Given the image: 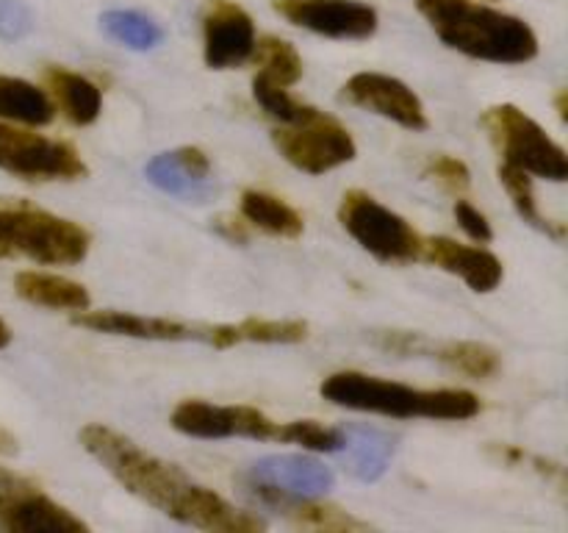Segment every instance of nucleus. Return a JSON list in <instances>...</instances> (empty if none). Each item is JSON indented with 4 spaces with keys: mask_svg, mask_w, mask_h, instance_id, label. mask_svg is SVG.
<instances>
[{
    "mask_svg": "<svg viewBox=\"0 0 568 533\" xmlns=\"http://www.w3.org/2000/svg\"><path fill=\"white\" fill-rule=\"evenodd\" d=\"M320 394L333 405L397 420H471L480 414V398L466 389H414L358 370L333 372Z\"/></svg>",
    "mask_w": 568,
    "mask_h": 533,
    "instance_id": "3",
    "label": "nucleus"
},
{
    "mask_svg": "<svg viewBox=\"0 0 568 533\" xmlns=\"http://www.w3.org/2000/svg\"><path fill=\"white\" fill-rule=\"evenodd\" d=\"M447 48L491 64H525L538 56V37L525 20L471 0H416Z\"/></svg>",
    "mask_w": 568,
    "mask_h": 533,
    "instance_id": "2",
    "label": "nucleus"
},
{
    "mask_svg": "<svg viewBox=\"0 0 568 533\" xmlns=\"http://www.w3.org/2000/svg\"><path fill=\"white\" fill-rule=\"evenodd\" d=\"M338 222L377 261H386V264L422 261V250H425L422 233L405 217L377 203L369 192L349 189L338 205Z\"/></svg>",
    "mask_w": 568,
    "mask_h": 533,
    "instance_id": "6",
    "label": "nucleus"
},
{
    "mask_svg": "<svg viewBox=\"0 0 568 533\" xmlns=\"http://www.w3.org/2000/svg\"><path fill=\"white\" fill-rule=\"evenodd\" d=\"M555 103H558V114H560V120H566V111H568V105H566V89H560L558 98H555Z\"/></svg>",
    "mask_w": 568,
    "mask_h": 533,
    "instance_id": "37",
    "label": "nucleus"
},
{
    "mask_svg": "<svg viewBox=\"0 0 568 533\" xmlns=\"http://www.w3.org/2000/svg\"><path fill=\"white\" fill-rule=\"evenodd\" d=\"M78 439H81L83 450L92 459H98L122 489H128L139 500L159 509L161 514L183 522V525L209 533L266 531V522L258 514L236 509L214 489L194 483L181 466L148 453L114 428L89 422L81 428Z\"/></svg>",
    "mask_w": 568,
    "mask_h": 533,
    "instance_id": "1",
    "label": "nucleus"
},
{
    "mask_svg": "<svg viewBox=\"0 0 568 533\" xmlns=\"http://www.w3.org/2000/svg\"><path fill=\"white\" fill-rule=\"evenodd\" d=\"M353 461V475L364 483H375L386 475L394 455V436L381 428L355 425L344 431V447Z\"/></svg>",
    "mask_w": 568,
    "mask_h": 533,
    "instance_id": "23",
    "label": "nucleus"
},
{
    "mask_svg": "<svg viewBox=\"0 0 568 533\" xmlns=\"http://www.w3.org/2000/svg\"><path fill=\"white\" fill-rule=\"evenodd\" d=\"M455 220H458V225L464 228L475 242L488 244L494 239L491 222H488L486 214H483L477 205H471L469 200H455Z\"/></svg>",
    "mask_w": 568,
    "mask_h": 533,
    "instance_id": "33",
    "label": "nucleus"
},
{
    "mask_svg": "<svg viewBox=\"0 0 568 533\" xmlns=\"http://www.w3.org/2000/svg\"><path fill=\"white\" fill-rule=\"evenodd\" d=\"M55 117L53 100L33 83L22 78L0 76V120L26 122V125H48Z\"/></svg>",
    "mask_w": 568,
    "mask_h": 533,
    "instance_id": "25",
    "label": "nucleus"
},
{
    "mask_svg": "<svg viewBox=\"0 0 568 533\" xmlns=\"http://www.w3.org/2000/svg\"><path fill=\"white\" fill-rule=\"evenodd\" d=\"M170 425L194 439H255L275 442L277 422L253 405H214L205 400H183L175 405Z\"/></svg>",
    "mask_w": 568,
    "mask_h": 533,
    "instance_id": "10",
    "label": "nucleus"
},
{
    "mask_svg": "<svg viewBox=\"0 0 568 533\" xmlns=\"http://www.w3.org/2000/svg\"><path fill=\"white\" fill-rule=\"evenodd\" d=\"M9 344H11V331H9V325L3 322V316H0V350L9 348Z\"/></svg>",
    "mask_w": 568,
    "mask_h": 533,
    "instance_id": "36",
    "label": "nucleus"
},
{
    "mask_svg": "<svg viewBox=\"0 0 568 533\" xmlns=\"http://www.w3.org/2000/svg\"><path fill=\"white\" fill-rule=\"evenodd\" d=\"M342 98L347 103L358 105V109L386 117V120L397 122L408 131H425L430 125L419 94L399 78L383 76V72H358V76H353L344 83Z\"/></svg>",
    "mask_w": 568,
    "mask_h": 533,
    "instance_id": "13",
    "label": "nucleus"
},
{
    "mask_svg": "<svg viewBox=\"0 0 568 533\" xmlns=\"http://www.w3.org/2000/svg\"><path fill=\"white\" fill-rule=\"evenodd\" d=\"M275 442L300 444L314 453H338L344 447V431L342 428H325L314 420H294V422H277Z\"/></svg>",
    "mask_w": 568,
    "mask_h": 533,
    "instance_id": "29",
    "label": "nucleus"
},
{
    "mask_svg": "<svg viewBox=\"0 0 568 533\" xmlns=\"http://www.w3.org/2000/svg\"><path fill=\"white\" fill-rule=\"evenodd\" d=\"M100 28H103L114 42L125 44V48L131 50H153L155 44H161V39H164V31H161V26L153 17L133 9L105 11V14L100 17Z\"/></svg>",
    "mask_w": 568,
    "mask_h": 533,
    "instance_id": "27",
    "label": "nucleus"
},
{
    "mask_svg": "<svg viewBox=\"0 0 568 533\" xmlns=\"http://www.w3.org/2000/svg\"><path fill=\"white\" fill-rule=\"evenodd\" d=\"M14 292L20 294L26 303L42 305V309L53 311H83L92 303V298H89L83 283L70 281V278L64 275H55V272H17Z\"/></svg>",
    "mask_w": 568,
    "mask_h": 533,
    "instance_id": "22",
    "label": "nucleus"
},
{
    "mask_svg": "<svg viewBox=\"0 0 568 533\" xmlns=\"http://www.w3.org/2000/svg\"><path fill=\"white\" fill-rule=\"evenodd\" d=\"M247 481L264 483V486L297 494V497H322V494L331 492L336 477L322 461L311 459V455L283 453L255 461Z\"/></svg>",
    "mask_w": 568,
    "mask_h": 533,
    "instance_id": "18",
    "label": "nucleus"
},
{
    "mask_svg": "<svg viewBox=\"0 0 568 533\" xmlns=\"http://www.w3.org/2000/svg\"><path fill=\"white\" fill-rule=\"evenodd\" d=\"M17 453V439L9 431L0 428V455H14Z\"/></svg>",
    "mask_w": 568,
    "mask_h": 533,
    "instance_id": "35",
    "label": "nucleus"
},
{
    "mask_svg": "<svg viewBox=\"0 0 568 533\" xmlns=\"http://www.w3.org/2000/svg\"><path fill=\"white\" fill-rule=\"evenodd\" d=\"M216 231H220L222 237L231 239V242H239V244H244V242H247V239H250L247 222L233 220V217H222V220L216 222Z\"/></svg>",
    "mask_w": 568,
    "mask_h": 533,
    "instance_id": "34",
    "label": "nucleus"
},
{
    "mask_svg": "<svg viewBox=\"0 0 568 533\" xmlns=\"http://www.w3.org/2000/svg\"><path fill=\"white\" fill-rule=\"evenodd\" d=\"M247 483L250 494L258 497L261 503L272 505L277 514L286 516L292 525L305 527V531H325V533H355V531H369V522L358 520L349 511H344L342 505L333 503H320L314 497H297V494L277 492V489L264 486V483L244 481Z\"/></svg>",
    "mask_w": 568,
    "mask_h": 533,
    "instance_id": "16",
    "label": "nucleus"
},
{
    "mask_svg": "<svg viewBox=\"0 0 568 533\" xmlns=\"http://www.w3.org/2000/svg\"><path fill=\"white\" fill-rule=\"evenodd\" d=\"M242 217L247 220V225H255L258 231L270 233V237L281 239H297L303 237L305 222L294 205H288L286 200L275 198L270 192H258V189H247L242 192Z\"/></svg>",
    "mask_w": 568,
    "mask_h": 533,
    "instance_id": "24",
    "label": "nucleus"
},
{
    "mask_svg": "<svg viewBox=\"0 0 568 533\" xmlns=\"http://www.w3.org/2000/svg\"><path fill=\"white\" fill-rule=\"evenodd\" d=\"M0 531L89 533V525L70 509L48 497L33 481L0 466Z\"/></svg>",
    "mask_w": 568,
    "mask_h": 533,
    "instance_id": "9",
    "label": "nucleus"
},
{
    "mask_svg": "<svg viewBox=\"0 0 568 533\" xmlns=\"http://www.w3.org/2000/svg\"><path fill=\"white\" fill-rule=\"evenodd\" d=\"M272 142L288 164L308 175H325L358 155L353 133L322 111H314L303 122L275 128Z\"/></svg>",
    "mask_w": 568,
    "mask_h": 533,
    "instance_id": "7",
    "label": "nucleus"
},
{
    "mask_svg": "<svg viewBox=\"0 0 568 533\" xmlns=\"http://www.w3.org/2000/svg\"><path fill=\"white\" fill-rule=\"evenodd\" d=\"M308 336V322L303 320H258L247 316L242 322L231 325H214L205 333V342L216 350L236 348V344L255 342V344H297Z\"/></svg>",
    "mask_w": 568,
    "mask_h": 533,
    "instance_id": "20",
    "label": "nucleus"
},
{
    "mask_svg": "<svg viewBox=\"0 0 568 533\" xmlns=\"http://www.w3.org/2000/svg\"><path fill=\"white\" fill-rule=\"evenodd\" d=\"M499 183L505 187V192L510 194V200H514L516 211H519V217L525 222H530L532 228H538V231H544L547 237L552 239H564L566 237V225L564 222H552L549 217H544V211L538 209V200H536V192H532V178L530 172L519 170V167H510V164H503L499 167Z\"/></svg>",
    "mask_w": 568,
    "mask_h": 533,
    "instance_id": "26",
    "label": "nucleus"
},
{
    "mask_svg": "<svg viewBox=\"0 0 568 533\" xmlns=\"http://www.w3.org/2000/svg\"><path fill=\"white\" fill-rule=\"evenodd\" d=\"M255 22L233 0H205L203 59L211 70H233L253 59Z\"/></svg>",
    "mask_w": 568,
    "mask_h": 533,
    "instance_id": "12",
    "label": "nucleus"
},
{
    "mask_svg": "<svg viewBox=\"0 0 568 533\" xmlns=\"http://www.w3.org/2000/svg\"><path fill=\"white\" fill-rule=\"evenodd\" d=\"M72 325L87 328L94 333H111V336L150 339V342H205L209 328L186 325V322L170 320V316H144L131 311H78Z\"/></svg>",
    "mask_w": 568,
    "mask_h": 533,
    "instance_id": "14",
    "label": "nucleus"
},
{
    "mask_svg": "<svg viewBox=\"0 0 568 533\" xmlns=\"http://www.w3.org/2000/svg\"><path fill=\"white\" fill-rule=\"evenodd\" d=\"M253 94L258 100L261 109L270 117L281 120L283 125H292V122H303L305 117L314 114V105H305L303 100H297L294 94H288V87H281V83L270 81L258 72L253 78Z\"/></svg>",
    "mask_w": 568,
    "mask_h": 533,
    "instance_id": "30",
    "label": "nucleus"
},
{
    "mask_svg": "<svg viewBox=\"0 0 568 533\" xmlns=\"http://www.w3.org/2000/svg\"><path fill=\"white\" fill-rule=\"evenodd\" d=\"M422 259L436 264L438 270L458 275L460 281L469 283L471 292L488 294L503 283L505 266L491 250L486 248H471V244L455 242L449 237H433L425 239V250Z\"/></svg>",
    "mask_w": 568,
    "mask_h": 533,
    "instance_id": "15",
    "label": "nucleus"
},
{
    "mask_svg": "<svg viewBox=\"0 0 568 533\" xmlns=\"http://www.w3.org/2000/svg\"><path fill=\"white\" fill-rule=\"evenodd\" d=\"M50 94L55 100V109L72 122V125H92L103 111V92L98 83L89 81L87 76L64 70V67H50L44 72Z\"/></svg>",
    "mask_w": 568,
    "mask_h": 533,
    "instance_id": "21",
    "label": "nucleus"
},
{
    "mask_svg": "<svg viewBox=\"0 0 568 533\" xmlns=\"http://www.w3.org/2000/svg\"><path fill=\"white\" fill-rule=\"evenodd\" d=\"M92 237L67 217L50 214L28 200H0V259H28L37 264H81Z\"/></svg>",
    "mask_w": 568,
    "mask_h": 533,
    "instance_id": "4",
    "label": "nucleus"
},
{
    "mask_svg": "<svg viewBox=\"0 0 568 533\" xmlns=\"http://www.w3.org/2000/svg\"><path fill=\"white\" fill-rule=\"evenodd\" d=\"M425 172L433 178V181L442 183L447 192H455V194L466 192L471 183L469 167H466V161L455 159V155H436V159L427 161Z\"/></svg>",
    "mask_w": 568,
    "mask_h": 533,
    "instance_id": "31",
    "label": "nucleus"
},
{
    "mask_svg": "<svg viewBox=\"0 0 568 533\" xmlns=\"http://www.w3.org/2000/svg\"><path fill=\"white\" fill-rule=\"evenodd\" d=\"M33 31V14L22 0H0V39L17 42Z\"/></svg>",
    "mask_w": 568,
    "mask_h": 533,
    "instance_id": "32",
    "label": "nucleus"
},
{
    "mask_svg": "<svg viewBox=\"0 0 568 533\" xmlns=\"http://www.w3.org/2000/svg\"><path fill=\"white\" fill-rule=\"evenodd\" d=\"M272 9L320 37L369 39L377 31V11L361 0H272Z\"/></svg>",
    "mask_w": 568,
    "mask_h": 533,
    "instance_id": "11",
    "label": "nucleus"
},
{
    "mask_svg": "<svg viewBox=\"0 0 568 533\" xmlns=\"http://www.w3.org/2000/svg\"><path fill=\"white\" fill-rule=\"evenodd\" d=\"M480 122L491 137L497 153L503 155V164L519 167L530 175L547 178L555 183H564L568 178L566 150L514 103L491 105Z\"/></svg>",
    "mask_w": 568,
    "mask_h": 533,
    "instance_id": "5",
    "label": "nucleus"
},
{
    "mask_svg": "<svg viewBox=\"0 0 568 533\" xmlns=\"http://www.w3.org/2000/svg\"><path fill=\"white\" fill-rule=\"evenodd\" d=\"M253 59L258 61L261 76L281 87H294L303 78V59H300L297 48L281 37L255 39Z\"/></svg>",
    "mask_w": 568,
    "mask_h": 533,
    "instance_id": "28",
    "label": "nucleus"
},
{
    "mask_svg": "<svg viewBox=\"0 0 568 533\" xmlns=\"http://www.w3.org/2000/svg\"><path fill=\"white\" fill-rule=\"evenodd\" d=\"M0 170L22 181H78L89 167L64 139L0 122Z\"/></svg>",
    "mask_w": 568,
    "mask_h": 533,
    "instance_id": "8",
    "label": "nucleus"
},
{
    "mask_svg": "<svg viewBox=\"0 0 568 533\" xmlns=\"http://www.w3.org/2000/svg\"><path fill=\"white\" fill-rule=\"evenodd\" d=\"M144 175L155 189L183 200H205L211 194V159L194 144L153 155L144 164Z\"/></svg>",
    "mask_w": 568,
    "mask_h": 533,
    "instance_id": "17",
    "label": "nucleus"
},
{
    "mask_svg": "<svg viewBox=\"0 0 568 533\" xmlns=\"http://www.w3.org/2000/svg\"><path fill=\"white\" fill-rule=\"evenodd\" d=\"M405 355H430V359L442 361L449 370L460 372L466 378H491L499 372V353L483 342H427L422 333H408V348Z\"/></svg>",
    "mask_w": 568,
    "mask_h": 533,
    "instance_id": "19",
    "label": "nucleus"
}]
</instances>
